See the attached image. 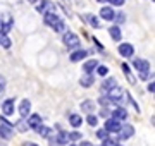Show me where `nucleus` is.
<instances>
[{
	"mask_svg": "<svg viewBox=\"0 0 155 146\" xmlns=\"http://www.w3.org/2000/svg\"><path fill=\"white\" fill-rule=\"evenodd\" d=\"M40 125H41V117H40L38 113H33V115H29L28 119V127L29 129H38Z\"/></svg>",
	"mask_w": 155,
	"mask_h": 146,
	"instance_id": "obj_11",
	"label": "nucleus"
},
{
	"mask_svg": "<svg viewBox=\"0 0 155 146\" xmlns=\"http://www.w3.org/2000/svg\"><path fill=\"white\" fill-rule=\"evenodd\" d=\"M133 134H134V127L131 124H124L119 129V138L117 139H129V138H133Z\"/></svg>",
	"mask_w": 155,
	"mask_h": 146,
	"instance_id": "obj_6",
	"label": "nucleus"
},
{
	"mask_svg": "<svg viewBox=\"0 0 155 146\" xmlns=\"http://www.w3.org/2000/svg\"><path fill=\"white\" fill-rule=\"evenodd\" d=\"M4 88H5V78H4V76H0V91L4 90Z\"/></svg>",
	"mask_w": 155,
	"mask_h": 146,
	"instance_id": "obj_36",
	"label": "nucleus"
},
{
	"mask_svg": "<svg viewBox=\"0 0 155 146\" xmlns=\"http://www.w3.org/2000/svg\"><path fill=\"white\" fill-rule=\"evenodd\" d=\"M109 34L114 41H121V28L119 26H110L109 28Z\"/></svg>",
	"mask_w": 155,
	"mask_h": 146,
	"instance_id": "obj_18",
	"label": "nucleus"
},
{
	"mask_svg": "<svg viewBox=\"0 0 155 146\" xmlns=\"http://www.w3.org/2000/svg\"><path fill=\"white\" fill-rule=\"evenodd\" d=\"M29 2H31V4H35V2H38V0H29Z\"/></svg>",
	"mask_w": 155,
	"mask_h": 146,
	"instance_id": "obj_42",
	"label": "nucleus"
},
{
	"mask_svg": "<svg viewBox=\"0 0 155 146\" xmlns=\"http://www.w3.org/2000/svg\"><path fill=\"white\" fill-rule=\"evenodd\" d=\"M97 65H98V62L97 60H88V62H84L83 64V71L84 72H88V74H91L97 69Z\"/></svg>",
	"mask_w": 155,
	"mask_h": 146,
	"instance_id": "obj_20",
	"label": "nucleus"
},
{
	"mask_svg": "<svg viewBox=\"0 0 155 146\" xmlns=\"http://www.w3.org/2000/svg\"><path fill=\"white\" fill-rule=\"evenodd\" d=\"M36 131H38V134L41 136V138H48V136H52V129L47 127V125H43V124H41Z\"/></svg>",
	"mask_w": 155,
	"mask_h": 146,
	"instance_id": "obj_25",
	"label": "nucleus"
},
{
	"mask_svg": "<svg viewBox=\"0 0 155 146\" xmlns=\"http://www.w3.org/2000/svg\"><path fill=\"white\" fill-rule=\"evenodd\" d=\"M148 91H150V93H153V91H155V84H153V83H150V84H148Z\"/></svg>",
	"mask_w": 155,
	"mask_h": 146,
	"instance_id": "obj_38",
	"label": "nucleus"
},
{
	"mask_svg": "<svg viewBox=\"0 0 155 146\" xmlns=\"http://www.w3.org/2000/svg\"><path fill=\"white\" fill-rule=\"evenodd\" d=\"M14 127H16V129L19 131V132H26V131L29 129V127H28V122L24 120V117H22L21 120H17V122L14 124Z\"/></svg>",
	"mask_w": 155,
	"mask_h": 146,
	"instance_id": "obj_22",
	"label": "nucleus"
},
{
	"mask_svg": "<svg viewBox=\"0 0 155 146\" xmlns=\"http://www.w3.org/2000/svg\"><path fill=\"white\" fill-rule=\"evenodd\" d=\"M104 146H117V139L116 138H109V136H107L105 139H104Z\"/></svg>",
	"mask_w": 155,
	"mask_h": 146,
	"instance_id": "obj_29",
	"label": "nucleus"
},
{
	"mask_svg": "<svg viewBox=\"0 0 155 146\" xmlns=\"http://www.w3.org/2000/svg\"><path fill=\"white\" fill-rule=\"evenodd\" d=\"M97 2H107V0H97Z\"/></svg>",
	"mask_w": 155,
	"mask_h": 146,
	"instance_id": "obj_43",
	"label": "nucleus"
},
{
	"mask_svg": "<svg viewBox=\"0 0 155 146\" xmlns=\"http://www.w3.org/2000/svg\"><path fill=\"white\" fill-rule=\"evenodd\" d=\"M48 139H50V146H61L59 143H57V139H54L52 136H48Z\"/></svg>",
	"mask_w": 155,
	"mask_h": 146,
	"instance_id": "obj_37",
	"label": "nucleus"
},
{
	"mask_svg": "<svg viewBox=\"0 0 155 146\" xmlns=\"http://www.w3.org/2000/svg\"><path fill=\"white\" fill-rule=\"evenodd\" d=\"M81 146H93V144H91V143H83Z\"/></svg>",
	"mask_w": 155,
	"mask_h": 146,
	"instance_id": "obj_41",
	"label": "nucleus"
},
{
	"mask_svg": "<svg viewBox=\"0 0 155 146\" xmlns=\"http://www.w3.org/2000/svg\"><path fill=\"white\" fill-rule=\"evenodd\" d=\"M105 95H107V98H109L112 103H117V105H122V103H124V98H126V96H124V90L119 88L117 84L114 86V88H110Z\"/></svg>",
	"mask_w": 155,
	"mask_h": 146,
	"instance_id": "obj_2",
	"label": "nucleus"
},
{
	"mask_svg": "<svg viewBox=\"0 0 155 146\" xmlns=\"http://www.w3.org/2000/svg\"><path fill=\"white\" fill-rule=\"evenodd\" d=\"M62 41H64V45L67 46V48H71V50H76V48H79V38H78L76 33H72V31H66L64 33V38H62Z\"/></svg>",
	"mask_w": 155,
	"mask_h": 146,
	"instance_id": "obj_4",
	"label": "nucleus"
},
{
	"mask_svg": "<svg viewBox=\"0 0 155 146\" xmlns=\"http://www.w3.org/2000/svg\"><path fill=\"white\" fill-rule=\"evenodd\" d=\"M86 55H88V52L86 50H74L71 55H69V60L71 62H79V60H83Z\"/></svg>",
	"mask_w": 155,
	"mask_h": 146,
	"instance_id": "obj_13",
	"label": "nucleus"
},
{
	"mask_svg": "<svg viewBox=\"0 0 155 146\" xmlns=\"http://www.w3.org/2000/svg\"><path fill=\"white\" fill-rule=\"evenodd\" d=\"M121 69H122V72L126 74L127 81H129L131 84H134V78H133V74H131V69H129V65H126V64H122V65H121Z\"/></svg>",
	"mask_w": 155,
	"mask_h": 146,
	"instance_id": "obj_26",
	"label": "nucleus"
},
{
	"mask_svg": "<svg viewBox=\"0 0 155 146\" xmlns=\"http://www.w3.org/2000/svg\"><path fill=\"white\" fill-rule=\"evenodd\" d=\"M98 103H100V105H105V107H107V105H110L112 101L109 100L107 96H102V98H100V100H98Z\"/></svg>",
	"mask_w": 155,
	"mask_h": 146,
	"instance_id": "obj_34",
	"label": "nucleus"
},
{
	"mask_svg": "<svg viewBox=\"0 0 155 146\" xmlns=\"http://www.w3.org/2000/svg\"><path fill=\"white\" fill-rule=\"evenodd\" d=\"M55 139L59 144H67L69 143V136H67V132H64V131H59V134L55 136Z\"/></svg>",
	"mask_w": 155,
	"mask_h": 146,
	"instance_id": "obj_24",
	"label": "nucleus"
},
{
	"mask_svg": "<svg viewBox=\"0 0 155 146\" xmlns=\"http://www.w3.org/2000/svg\"><path fill=\"white\" fill-rule=\"evenodd\" d=\"M22 146H38V144H35V143H29V141H26V143H22Z\"/></svg>",
	"mask_w": 155,
	"mask_h": 146,
	"instance_id": "obj_39",
	"label": "nucleus"
},
{
	"mask_svg": "<svg viewBox=\"0 0 155 146\" xmlns=\"http://www.w3.org/2000/svg\"><path fill=\"white\" fill-rule=\"evenodd\" d=\"M133 65L136 67V71L140 72V78L143 79V81H145V79H148V72H150L148 60H143V59H134Z\"/></svg>",
	"mask_w": 155,
	"mask_h": 146,
	"instance_id": "obj_3",
	"label": "nucleus"
},
{
	"mask_svg": "<svg viewBox=\"0 0 155 146\" xmlns=\"http://www.w3.org/2000/svg\"><path fill=\"white\" fill-rule=\"evenodd\" d=\"M29 110H31V101L29 100H22L21 105H19V113H21V117H28Z\"/></svg>",
	"mask_w": 155,
	"mask_h": 146,
	"instance_id": "obj_15",
	"label": "nucleus"
},
{
	"mask_svg": "<svg viewBox=\"0 0 155 146\" xmlns=\"http://www.w3.org/2000/svg\"><path fill=\"white\" fill-rule=\"evenodd\" d=\"M97 72H98L100 76H107V74H109V69H107L105 65H97Z\"/></svg>",
	"mask_w": 155,
	"mask_h": 146,
	"instance_id": "obj_31",
	"label": "nucleus"
},
{
	"mask_svg": "<svg viewBox=\"0 0 155 146\" xmlns=\"http://www.w3.org/2000/svg\"><path fill=\"white\" fill-rule=\"evenodd\" d=\"M69 139L71 141H78V139H81V138H83V134H81V132H69Z\"/></svg>",
	"mask_w": 155,
	"mask_h": 146,
	"instance_id": "obj_32",
	"label": "nucleus"
},
{
	"mask_svg": "<svg viewBox=\"0 0 155 146\" xmlns=\"http://www.w3.org/2000/svg\"><path fill=\"white\" fill-rule=\"evenodd\" d=\"M119 53H121L122 57H126V59L133 57V55H134L133 45H129V43H121V45H119Z\"/></svg>",
	"mask_w": 155,
	"mask_h": 146,
	"instance_id": "obj_10",
	"label": "nucleus"
},
{
	"mask_svg": "<svg viewBox=\"0 0 155 146\" xmlns=\"http://www.w3.org/2000/svg\"><path fill=\"white\" fill-rule=\"evenodd\" d=\"M36 11L40 14H47V12H55V4L50 0H41V4L36 7Z\"/></svg>",
	"mask_w": 155,
	"mask_h": 146,
	"instance_id": "obj_7",
	"label": "nucleus"
},
{
	"mask_svg": "<svg viewBox=\"0 0 155 146\" xmlns=\"http://www.w3.org/2000/svg\"><path fill=\"white\" fill-rule=\"evenodd\" d=\"M69 124H71L72 127H79L83 124V119H81V115H78V113H71L69 115Z\"/></svg>",
	"mask_w": 155,
	"mask_h": 146,
	"instance_id": "obj_19",
	"label": "nucleus"
},
{
	"mask_svg": "<svg viewBox=\"0 0 155 146\" xmlns=\"http://www.w3.org/2000/svg\"><path fill=\"white\" fill-rule=\"evenodd\" d=\"M86 122L90 124V125H97V124H98V117H97V115H93V113H88V117H86Z\"/></svg>",
	"mask_w": 155,
	"mask_h": 146,
	"instance_id": "obj_28",
	"label": "nucleus"
},
{
	"mask_svg": "<svg viewBox=\"0 0 155 146\" xmlns=\"http://www.w3.org/2000/svg\"><path fill=\"white\" fill-rule=\"evenodd\" d=\"M117 146H119V144H117Z\"/></svg>",
	"mask_w": 155,
	"mask_h": 146,
	"instance_id": "obj_45",
	"label": "nucleus"
},
{
	"mask_svg": "<svg viewBox=\"0 0 155 146\" xmlns=\"http://www.w3.org/2000/svg\"><path fill=\"white\" fill-rule=\"evenodd\" d=\"M43 21H45V24H48L55 33H61V31L66 29V23L57 16V12H47V14H43Z\"/></svg>",
	"mask_w": 155,
	"mask_h": 146,
	"instance_id": "obj_1",
	"label": "nucleus"
},
{
	"mask_svg": "<svg viewBox=\"0 0 155 146\" xmlns=\"http://www.w3.org/2000/svg\"><path fill=\"white\" fill-rule=\"evenodd\" d=\"M0 138L11 139L12 138V127H9V125H5V124H0Z\"/></svg>",
	"mask_w": 155,
	"mask_h": 146,
	"instance_id": "obj_17",
	"label": "nucleus"
},
{
	"mask_svg": "<svg viewBox=\"0 0 155 146\" xmlns=\"http://www.w3.org/2000/svg\"><path fill=\"white\" fill-rule=\"evenodd\" d=\"M107 136H109V132H107L105 129H98L97 131V138H98V139H105Z\"/></svg>",
	"mask_w": 155,
	"mask_h": 146,
	"instance_id": "obj_33",
	"label": "nucleus"
},
{
	"mask_svg": "<svg viewBox=\"0 0 155 146\" xmlns=\"http://www.w3.org/2000/svg\"><path fill=\"white\" fill-rule=\"evenodd\" d=\"M14 98H9V100H5L4 103H2V113H4V117H9V115H12L14 113Z\"/></svg>",
	"mask_w": 155,
	"mask_h": 146,
	"instance_id": "obj_9",
	"label": "nucleus"
},
{
	"mask_svg": "<svg viewBox=\"0 0 155 146\" xmlns=\"http://www.w3.org/2000/svg\"><path fill=\"white\" fill-rule=\"evenodd\" d=\"M69 146H76V144H69Z\"/></svg>",
	"mask_w": 155,
	"mask_h": 146,
	"instance_id": "obj_44",
	"label": "nucleus"
},
{
	"mask_svg": "<svg viewBox=\"0 0 155 146\" xmlns=\"http://www.w3.org/2000/svg\"><path fill=\"white\" fill-rule=\"evenodd\" d=\"M112 117L117 119V120H121V122H124L127 119V112H126V108H122V107H117L114 112H112Z\"/></svg>",
	"mask_w": 155,
	"mask_h": 146,
	"instance_id": "obj_14",
	"label": "nucleus"
},
{
	"mask_svg": "<svg viewBox=\"0 0 155 146\" xmlns=\"http://www.w3.org/2000/svg\"><path fill=\"white\" fill-rule=\"evenodd\" d=\"M102 115H104V117H107V115H109V112H107V108H104V110H102Z\"/></svg>",
	"mask_w": 155,
	"mask_h": 146,
	"instance_id": "obj_40",
	"label": "nucleus"
},
{
	"mask_svg": "<svg viewBox=\"0 0 155 146\" xmlns=\"http://www.w3.org/2000/svg\"><path fill=\"white\" fill-rule=\"evenodd\" d=\"M114 86H116V79H114V78L105 79V81L102 83V91H104V93H107V91L110 90V88H114Z\"/></svg>",
	"mask_w": 155,
	"mask_h": 146,
	"instance_id": "obj_23",
	"label": "nucleus"
},
{
	"mask_svg": "<svg viewBox=\"0 0 155 146\" xmlns=\"http://www.w3.org/2000/svg\"><path fill=\"white\" fill-rule=\"evenodd\" d=\"M84 19H86V21H88V23L91 24L93 28H100V21H98V19H97L95 16H91V14H88V16H84Z\"/></svg>",
	"mask_w": 155,
	"mask_h": 146,
	"instance_id": "obj_27",
	"label": "nucleus"
},
{
	"mask_svg": "<svg viewBox=\"0 0 155 146\" xmlns=\"http://www.w3.org/2000/svg\"><path fill=\"white\" fill-rule=\"evenodd\" d=\"M107 2H110V5H122V4H124V2H126V0H107Z\"/></svg>",
	"mask_w": 155,
	"mask_h": 146,
	"instance_id": "obj_35",
	"label": "nucleus"
},
{
	"mask_svg": "<svg viewBox=\"0 0 155 146\" xmlns=\"http://www.w3.org/2000/svg\"><path fill=\"white\" fill-rule=\"evenodd\" d=\"M121 120H117V119H107L105 122V131L107 132H119V129H121Z\"/></svg>",
	"mask_w": 155,
	"mask_h": 146,
	"instance_id": "obj_8",
	"label": "nucleus"
},
{
	"mask_svg": "<svg viewBox=\"0 0 155 146\" xmlns=\"http://www.w3.org/2000/svg\"><path fill=\"white\" fill-rule=\"evenodd\" d=\"M81 110H83V112H86V113H91L95 110V101L84 100L83 103H81Z\"/></svg>",
	"mask_w": 155,
	"mask_h": 146,
	"instance_id": "obj_21",
	"label": "nucleus"
},
{
	"mask_svg": "<svg viewBox=\"0 0 155 146\" xmlns=\"http://www.w3.org/2000/svg\"><path fill=\"white\" fill-rule=\"evenodd\" d=\"M114 14H116V12H114L112 7H102V9H100V17L105 19V21H112V19H114Z\"/></svg>",
	"mask_w": 155,
	"mask_h": 146,
	"instance_id": "obj_12",
	"label": "nucleus"
},
{
	"mask_svg": "<svg viewBox=\"0 0 155 146\" xmlns=\"http://www.w3.org/2000/svg\"><path fill=\"white\" fill-rule=\"evenodd\" d=\"M112 21H117V23H124V21H126V16H124V12H116Z\"/></svg>",
	"mask_w": 155,
	"mask_h": 146,
	"instance_id": "obj_30",
	"label": "nucleus"
},
{
	"mask_svg": "<svg viewBox=\"0 0 155 146\" xmlns=\"http://www.w3.org/2000/svg\"><path fill=\"white\" fill-rule=\"evenodd\" d=\"M93 83H95L93 76H91V74H88V72H84V76H81V79H79V84L83 86V88H90Z\"/></svg>",
	"mask_w": 155,
	"mask_h": 146,
	"instance_id": "obj_16",
	"label": "nucleus"
},
{
	"mask_svg": "<svg viewBox=\"0 0 155 146\" xmlns=\"http://www.w3.org/2000/svg\"><path fill=\"white\" fill-rule=\"evenodd\" d=\"M12 26H14V19L11 17V14H0V31L7 34Z\"/></svg>",
	"mask_w": 155,
	"mask_h": 146,
	"instance_id": "obj_5",
	"label": "nucleus"
}]
</instances>
